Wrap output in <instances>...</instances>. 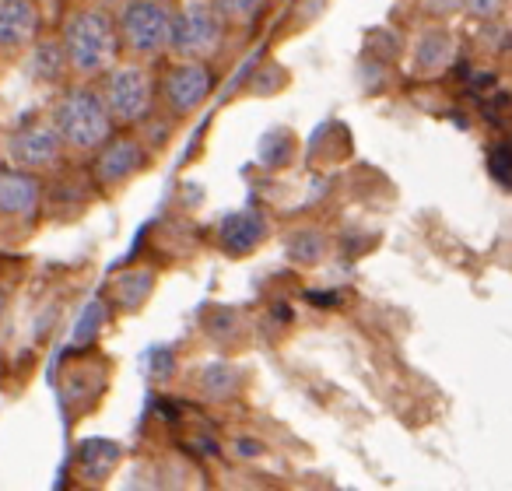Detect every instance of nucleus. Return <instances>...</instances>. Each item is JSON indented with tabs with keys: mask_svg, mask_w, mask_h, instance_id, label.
Returning <instances> with one entry per match:
<instances>
[{
	"mask_svg": "<svg viewBox=\"0 0 512 491\" xmlns=\"http://www.w3.org/2000/svg\"><path fill=\"white\" fill-rule=\"evenodd\" d=\"M60 50L67 57V71L74 81H95L120 60V36H116V11L95 0L74 4L57 29Z\"/></svg>",
	"mask_w": 512,
	"mask_h": 491,
	"instance_id": "obj_1",
	"label": "nucleus"
},
{
	"mask_svg": "<svg viewBox=\"0 0 512 491\" xmlns=\"http://www.w3.org/2000/svg\"><path fill=\"white\" fill-rule=\"evenodd\" d=\"M18 60H22L25 78L39 88H53V92H57L60 85L71 81V71H67V57H64V50H60L57 32H53V36L43 32V36H39Z\"/></svg>",
	"mask_w": 512,
	"mask_h": 491,
	"instance_id": "obj_13",
	"label": "nucleus"
},
{
	"mask_svg": "<svg viewBox=\"0 0 512 491\" xmlns=\"http://www.w3.org/2000/svg\"><path fill=\"white\" fill-rule=\"evenodd\" d=\"M330 250V239L316 228H295L285 239V253L295 260L299 267H316Z\"/></svg>",
	"mask_w": 512,
	"mask_h": 491,
	"instance_id": "obj_15",
	"label": "nucleus"
},
{
	"mask_svg": "<svg viewBox=\"0 0 512 491\" xmlns=\"http://www.w3.org/2000/svg\"><path fill=\"white\" fill-rule=\"evenodd\" d=\"M172 4L176 0H123L116 8L120 57L137 64H162L169 57Z\"/></svg>",
	"mask_w": 512,
	"mask_h": 491,
	"instance_id": "obj_5",
	"label": "nucleus"
},
{
	"mask_svg": "<svg viewBox=\"0 0 512 491\" xmlns=\"http://www.w3.org/2000/svg\"><path fill=\"white\" fill-rule=\"evenodd\" d=\"M155 285H158V271H151V267H130V271L113 278L109 299H113V306L120 313H137L155 295Z\"/></svg>",
	"mask_w": 512,
	"mask_h": 491,
	"instance_id": "obj_14",
	"label": "nucleus"
},
{
	"mask_svg": "<svg viewBox=\"0 0 512 491\" xmlns=\"http://www.w3.org/2000/svg\"><path fill=\"white\" fill-rule=\"evenodd\" d=\"M43 218V176L18 165H0V221L32 225Z\"/></svg>",
	"mask_w": 512,
	"mask_h": 491,
	"instance_id": "obj_9",
	"label": "nucleus"
},
{
	"mask_svg": "<svg viewBox=\"0 0 512 491\" xmlns=\"http://www.w3.org/2000/svg\"><path fill=\"white\" fill-rule=\"evenodd\" d=\"M95 88H99L116 127L134 130L158 109L155 64H137V60L120 57L102 78H95Z\"/></svg>",
	"mask_w": 512,
	"mask_h": 491,
	"instance_id": "obj_4",
	"label": "nucleus"
},
{
	"mask_svg": "<svg viewBox=\"0 0 512 491\" xmlns=\"http://www.w3.org/2000/svg\"><path fill=\"white\" fill-rule=\"evenodd\" d=\"M8 162L36 172V176H50L60 165H67V148L46 116L25 120L8 134Z\"/></svg>",
	"mask_w": 512,
	"mask_h": 491,
	"instance_id": "obj_8",
	"label": "nucleus"
},
{
	"mask_svg": "<svg viewBox=\"0 0 512 491\" xmlns=\"http://www.w3.org/2000/svg\"><path fill=\"white\" fill-rule=\"evenodd\" d=\"M46 120L53 123V130L64 141L67 155H92L102 141L116 130L113 116H109L106 102H102L95 81H67L53 92Z\"/></svg>",
	"mask_w": 512,
	"mask_h": 491,
	"instance_id": "obj_2",
	"label": "nucleus"
},
{
	"mask_svg": "<svg viewBox=\"0 0 512 491\" xmlns=\"http://www.w3.org/2000/svg\"><path fill=\"white\" fill-rule=\"evenodd\" d=\"M267 239H271V218L253 211V207L228 214L218 225V250L232 260H242V257H249V253H256Z\"/></svg>",
	"mask_w": 512,
	"mask_h": 491,
	"instance_id": "obj_12",
	"label": "nucleus"
},
{
	"mask_svg": "<svg viewBox=\"0 0 512 491\" xmlns=\"http://www.w3.org/2000/svg\"><path fill=\"white\" fill-rule=\"evenodd\" d=\"M418 11L425 22H453L463 11V0H418Z\"/></svg>",
	"mask_w": 512,
	"mask_h": 491,
	"instance_id": "obj_19",
	"label": "nucleus"
},
{
	"mask_svg": "<svg viewBox=\"0 0 512 491\" xmlns=\"http://www.w3.org/2000/svg\"><path fill=\"white\" fill-rule=\"evenodd\" d=\"M46 32L39 0H0V60H18Z\"/></svg>",
	"mask_w": 512,
	"mask_h": 491,
	"instance_id": "obj_10",
	"label": "nucleus"
},
{
	"mask_svg": "<svg viewBox=\"0 0 512 491\" xmlns=\"http://www.w3.org/2000/svg\"><path fill=\"white\" fill-rule=\"evenodd\" d=\"M505 4H509V0H463L460 15H467L470 22H477V25H495L505 18Z\"/></svg>",
	"mask_w": 512,
	"mask_h": 491,
	"instance_id": "obj_18",
	"label": "nucleus"
},
{
	"mask_svg": "<svg viewBox=\"0 0 512 491\" xmlns=\"http://www.w3.org/2000/svg\"><path fill=\"white\" fill-rule=\"evenodd\" d=\"M88 165V179H92L95 193L106 200L120 197L127 193L144 172L155 165V151L144 144V137L137 130H127V127H116L92 155H85Z\"/></svg>",
	"mask_w": 512,
	"mask_h": 491,
	"instance_id": "obj_3",
	"label": "nucleus"
},
{
	"mask_svg": "<svg viewBox=\"0 0 512 491\" xmlns=\"http://www.w3.org/2000/svg\"><path fill=\"white\" fill-rule=\"evenodd\" d=\"M158 81V109L169 116L172 123H183L204 109V102L218 88V71L207 60H172L165 57L155 64Z\"/></svg>",
	"mask_w": 512,
	"mask_h": 491,
	"instance_id": "obj_6",
	"label": "nucleus"
},
{
	"mask_svg": "<svg viewBox=\"0 0 512 491\" xmlns=\"http://www.w3.org/2000/svg\"><path fill=\"white\" fill-rule=\"evenodd\" d=\"M225 18L214 11L211 0H176L172 4L169 57L172 60H207L211 64L228 39Z\"/></svg>",
	"mask_w": 512,
	"mask_h": 491,
	"instance_id": "obj_7",
	"label": "nucleus"
},
{
	"mask_svg": "<svg viewBox=\"0 0 512 491\" xmlns=\"http://www.w3.org/2000/svg\"><path fill=\"white\" fill-rule=\"evenodd\" d=\"M228 29H253L267 11V0H211Z\"/></svg>",
	"mask_w": 512,
	"mask_h": 491,
	"instance_id": "obj_16",
	"label": "nucleus"
},
{
	"mask_svg": "<svg viewBox=\"0 0 512 491\" xmlns=\"http://www.w3.org/2000/svg\"><path fill=\"white\" fill-rule=\"evenodd\" d=\"M456 60V36L449 22H428L425 29L414 36L411 53H407V71L418 81H432L446 74Z\"/></svg>",
	"mask_w": 512,
	"mask_h": 491,
	"instance_id": "obj_11",
	"label": "nucleus"
},
{
	"mask_svg": "<svg viewBox=\"0 0 512 491\" xmlns=\"http://www.w3.org/2000/svg\"><path fill=\"white\" fill-rule=\"evenodd\" d=\"M200 390L211 400H228V397H235L239 383H235V372L228 369V365H214V369H207L204 376H200Z\"/></svg>",
	"mask_w": 512,
	"mask_h": 491,
	"instance_id": "obj_17",
	"label": "nucleus"
},
{
	"mask_svg": "<svg viewBox=\"0 0 512 491\" xmlns=\"http://www.w3.org/2000/svg\"><path fill=\"white\" fill-rule=\"evenodd\" d=\"M491 169H495L498 183L509 186V172H505V169H509V162H505V141H498V148L491 151Z\"/></svg>",
	"mask_w": 512,
	"mask_h": 491,
	"instance_id": "obj_20",
	"label": "nucleus"
}]
</instances>
